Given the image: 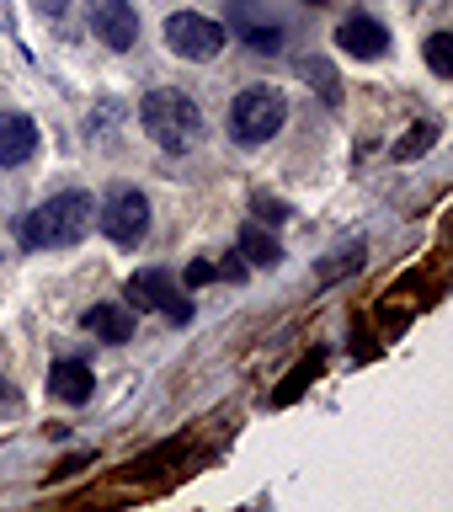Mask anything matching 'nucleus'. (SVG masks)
<instances>
[{
  "label": "nucleus",
  "mask_w": 453,
  "mask_h": 512,
  "mask_svg": "<svg viewBox=\"0 0 453 512\" xmlns=\"http://www.w3.org/2000/svg\"><path fill=\"white\" fill-rule=\"evenodd\" d=\"M32 6H38L43 16H59V11H64V0H32Z\"/></svg>",
  "instance_id": "nucleus-21"
},
{
  "label": "nucleus",
  "mask_w": 453,
  "mask_h": 512,
  "mask_svg": "<svg viewBox=\"0 0 453 512\" xmlns=\"http://www.w3.org/2000/svg\"><path fill=\"white\" fill-rule=\"evenodd\" d=\"M246 272H251V267L240 262V251H235L230 262H219V267H214V278H224V283H246Z\"/></svg>",
  "instance_id": "nucleus-18"
},
{
  "label": "nucleus",
  "mask_w": 453,
  "mask_h": 512,
  "mask_svg": "<svg viewBox=\"0 0 453 512\" xmlns=\"http://www.w3.org/2000/svg\"><path fill=\"white\" fill-rule=\"evenodd\" d=\"M144 230H150V203H144V192H134V187L107 192V203H102V235L112 240V246H139Z\"/></svg>",
  "instance_id": "nucleus-4"
},
{
  "label": "nucleus",
  "mask_w": 453,
  "mask_h": 512,
  "mask_svg": "<svg viewBox=\"0 0 453 512\" xmlns=\"http://www.w3.org/2000/svg\"><path fill=\"white\" fill-rule=\"evenodd\" d=\"M299 75L315 86V96H326V102H342V75H336V64H331V59H320V54L299 59Z\"/></svg>",
  "instance_id": "nucleus-12"
},
{
  "label": "nucleus",
  "mask_w": 453,
  "mask_h": 512,
  "mask_svg": "<svg viewBox=\"0 0 453 512\" xmlns=\"http://www.w3.org/2000/svg\"><path fill=\"white\" fill-rule=\"evenodd\" d=\"M86 22L112 54H128V48L139 43V16L128 0H86Z\"/></svg>",
  "instance_id": "nucleus-7"
},
{
  "label": "nucleus",
  "mask_w": 453,
  "mask_h": 512,
  "mask_svg": "<svg viewBox=\"0 0 453 512\" xmlns=\"http://www.w3.org/2000/svg\"><path fill=\"white\" fill-rule=\"evenodd\" d=\"M203 283H214V262H192L187 267V288H203Z\"/></svg>",
  "instance_id": "nucleus-19"
},
{
  "label": "nucleus",
  "mask_w": 453,
  "mask_h": 512,
  "mask_svg": "<svg viewBox=\"0 0 453 512\" xmlns=\"http://www.w3.org/2000/svg\"><path fill=\"white\" fill-rule=\"evenodd\" d=\"M38 150V123L27 112H0V166H22Z\"/></svg>",
  "instance_id": "nucleus-9"
},
{
  "label": "nucleus",
  "mask_w": 453,
  "mask_h": 512,
  "mask_svg": "<svg viewBox=\"0 0 453 512\" xmlns=\"http://www.w3.org/2000/svg\"><path fill=\"white\" fill-rule=\"evenodd\" d=\"M80 464H91V454H75V459H64V464H59V470H54V475H75V470H80Z\"/></svg>",
  "instance_id": "nucleus-20"
},
{
  "label": "nucleus",
  "mask_w": 453,
  "mask_h": 512,
  "mask_svg": "<svg viewBox=\"0 0 453 512\" xmlns=\"http://www.w3.org/2000/svg\"><path fill=\"white\" fill-rule=\"evenodd\" d=\"M128 299H134V310H160L166 320H176V326H187V320H192V304L176 294V283L160 267L134 272V278H128Z\"/></svg>",
  "instance_id": "nucleus-6"
},
{
  "label": "nucleus",
  "mask_w": 453,
  "mask_h": 512,
  "mask_svg": "<svg viewBox=\"0 0 453 512\" xmlns=\"http://www.w3.org/2000/svg\"><path fill=\"white\" fill-rule=\"evenodd\" d=\"M283 118H288L283 96L267 91V86L240 91L235 102H230V134H235V144H267L283 128Z\"/></svg>",
  "instance_id": "nucleus-3"
},
{
  "label": "nucleus",
  "mask_w": 453,
  "mask_h": 512,
  "mask_svg": "<svg viewBox=\"0 0 453 512\" xmlns=\"http://www.w3.org/2000/svg\"><path fill=\"white\" fill-rule=\"evenodd\" d=\"M427 64H432V75H453V38H448V32H432V38H427Z\"/></svg>",
  "instance_id": "nucleus-16"
},
{
  "label": "nucleus",
  "mask_w": 453,
  "mask_h": 512,
  "mask_svg": "<svg viewBox=\"0 0 453 512\" xmlns=\"http://www.w3.org/2000/svg\"><path fill=\"white\" fill-rule=\"evenodd\" d=\"M315 6H320V0H315Z\"/></svg>",
  "instance_id": "nucleus-22"
},
{
  "label": "nucleus",
  "mask_w": 453,
  "mask_h": 512,
  "mask_svg": "<svg viewBox=\"0 0 453 512\" xmlns=\"http://www.w3.org/2000/svg\"><path fill=\"white\" fill-rule=\"evenodd\" d=\"M80 326L91 336H102V342H112V347L134 342V310H123V304H91V310L80 315Z\"/></svg>",
  "instance_id": "nucleus-10"
},
{
  "label": "nucleus",
  "mask_w": 453,
  "mask_h": 512,
  "mask_svg": "<svg viewBox=\"0 0 453 512\" xmlns=\"http://www.w3.org/2000/svg\"><path fill=\"white\" fill-rule=\"evenodd\" d=\"M166 43H171V54L176 59H214L219 48H224V27L214 22V16H198V11H176L171 22H166Z\"/></svg>",
  "instance_id": "nucleus-5"
},
{
  "label": "nucleus",
  "mask_w": 453,
  "mask_h": 512,
  "mask_svg": "<svg viewBox=\"0 0 453 512\" xmlns=\"http://www.w3.org/2000/svg\"><path fill=\"white\" fill-rule=\"evenodd\" d=\"M336 43H342V54H352V59H384L390 54V27L374 22L368 11H358L336 27Z\"/></svg>",
  "instance_id": "nucleus-8"
},
{
  "label": "nucleus",
  "mask_w": 453,
  "mask_h": 512,
  "mask_svg": "<svg viewBox=\"0 0 453 512\" xmlns=\"http://www.w3.org/2000/svg\"><path fill=\"white\" fill-rule=\"evenodd\" d=\"M235 246H240V256H251L256 267H272V262L283 256V251H278V240H272L262 224H240V240H235Z\"/></svg>",
  "instance_id": "nucleus-13"
},
{
  "label": "nucleus",
  "mask_w": 453,
  "mask_h": 512,
  "mask_svg": "<svg viewBox=\"0 0 453 512\" xmlns=\"http://www.w3.org/2000/svg\"><path fill=\"white\" fill-rule=\"evenodd\" d=\"M432 144H438V123H416V134L395 139V160H422Z\"/></svg>",
  "instance_id": "nucleus-15"
},
{
  "label": "nucleus",
  "mask_w": 453,
  "mask_h": 512,
  "mask_svg": "<svg viewBox=\"0 0 453 512\" xmlns=\"http://www.w3.org/2000/svg\"><path fill=\"white\" fill-rule=\"evenodd\" d=\"M91 224H96V203L86 192H59V198H48L43 208H32V214L16 219V240H22L27 251L75 246V240H86Z\"/></svg>",
  "instance_id": "nucleus-1"
},
{
  "label": "nucleus",
  "mask_w": 453,
  "mask_h": 512,
  "mask_svg": "<svg viewBox=\"0 0 453 512\" xmlns=\"http://www.w3.org/2000/svg\"><path fill=\"white\" fill-rule=\"evenodd\" d=\"M139 118H144V134H150L166 155H187L192 144L203 139V112H198V102H192V96H182V91H171V86L144 91Z\"/></svg>",
  "instance_id": "nucleus-2"
},
{
  "label": "nucleus",
  "mask_w": 453,
  "mask_h": 512,
  "mask_svg": "<svg viewBox=\"0 0 453 512\" xmlns=\"http://www.w3.org/2000/svg\"><path fill=\"white\" fill-rule=\"evenodd\" d=\"M91 368L86 363H70V358H64V363H54V368H48V395H54V400H70V406H86V400H91Z\"/></svg>",
  "instance_id": "nucleus-11"
},
{
  "label": "nucleus",
  "mask_w": 453,
  "mask_h": 512,
  "mask_svg": "<svg viewBox=\"0 0 453 512\" xmlns=\"http://www.w3.org/2000/svg\"><path fill=\"white\" fill-rule=\"evenodd\" d=\"M235 32H240V43H251L256 54H278L283 48V27H272V22H251V16H235Z\"/></svg>",
  "instance_id": "nucleus-14"
},
{
  "label": "nucleus",
  "mask_w": 453,
  "mask_h": 512,
  "mask_svg": "<svg viewBox=\"0 0 453 512\" xmlns=\"http://www.w3.org/2000/svg\"><path fill=\"white\" fill-rule=\"evenodd\" d=\"M251 214L262 219V224H283L288 219V203L272 198V192H251Z\"/></svg>",
  "instance_id": "nucleus-17"
}]
</instances>
